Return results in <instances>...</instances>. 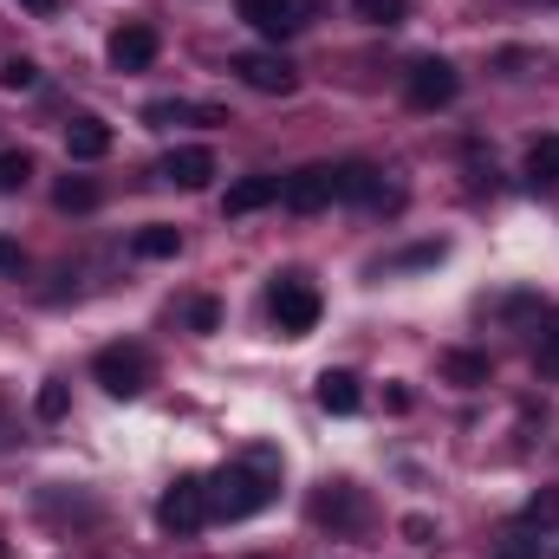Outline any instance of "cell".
I'll return each mask as SVG.
<instances>
[{"label":"cell","instance_id":"obj_26","mask_svg":"<svg viewBox=\"0 0 559 559\" xmlns=\"http://www.w3.org/2000/svg\"><path fill=\"white\" fill-rule=\"evenodd\" d=\"M495 559H540V540H534V534L521 527V534H508V540L495 547Z\"/></svg>","mask_w":559,"mask_h":559},{"label":"cell","instance_id":"obj_18","mask_svg":"<svg viewBox=\"0 0 559 559\" xmlns=\"http://www.w3.org/2000/svg\"><path fill=\"white\" fill-rule=\"evenodd\" d=\"M131 248H138L143 261H176V254H182V235H176L169 222H150V228L131 235Z\"/></svg>","mask_w":559,"mask_h":559},{"label":"cell","instance_id":"obj_3","mask_svg":"<svg viewBox=\"0 0 559 559\" xmlns=\"http://www.w3.org/2000/svg\"><path fill=\"white\" fill-rule=\"evenodd\" d=\"M150 371H156V365H150V352H143V345H105V352L92 358V378H98L111 397H124V404L150 391Z\"/></svg>","mask_w":559,"mask_h":559},{"label":"cell","instance_id":"obj_11","mask_svg":"<svg viewBox=\"0 0 559 559\" xmlns=\"http://www.w3.org/2000/svg\"><path fill=\"white\" fill-rule=\"evenodd\" d=\"M156 176H163L169 189H209V176H215V150L182 143V150H169V156L156 163Z\"/></svg>","mask_w":559,"mask_h":559},{"label":"cell","instance_id":"obj_27","mask_svg":"<svg viewBox=\"0 0 559 559\" xmlns=\"http://www.w3.org/2000/svg\"><path fill=\"white\" fill-rule=\"evenodd\" d=\"M189 325L195 332H215L222 325V299H189Z\"/></svg>","mask_w":559,"mask_h":559},{"label":"cell","instance_id":"obj_16","mask_svg":"<svg viewBox=\"0 0 559 559\" xmlns=\"http://www.w3.org/2000/svg\"><path fill=\"white\" fill-rule=\"evenodd\" d=\"M358 404H365V391H358L352 371H325V378H319V411H332V417H358Z\"/></svg>","mask_w":559,"mask_h":559},{"label":"cell","instance_id":"obj_9","mask_svg":"<svg viewBox=\"0 0 559 559\" xmlns=\"http://www.w3.org/2000/svg\"><path fill=\"white\" fill-rule=\"evenodd\" d=\"M280 202H286L293 215H319V209H332V163H306V169H293V176L280 182Z\"/></svg>","mask_w":559,"mask_h":559},{"label":"cell","instance_id":"obj_22","mask_svg":"<svg viewBox=\"0 0 559 559\" xmlns=\"http://www.w3.org/2000/svg\"><path fill=\"white\" fill-rule=\"evenodd\" d=\"M352 13L365 26H404L411 20V0H352Z\"/></svg>","mask_w":559,"mask_h":559},{"label":"cell","instance_id":"obj_32","mask_svg":"<svg viewBox=\"0 0 559 559\" xmlns=\"http://www.w3.org/2000/svg\"><path fill=\"white\" fill-rule=\"evenodd\" d=\"M20 7H26V13H52L59 0H20Z\"/></svg>","mask_w":559,"mask_h":559},{"label":"cell","instance_id":"obj_15","mask_svg":"<svg viewBox=\"0 0 559 559\" xmlns=\"http://www.w3.org/2000/svg\"><path fill=\"white\" fill-rule=\"evenodd\" d=\"M189 118H202V124H228V111H215V105H176V98L143 105V124H150V131H169V124H189Z\"/></svg>","mask_w":559,"mask_h":559},{"label":"cell","instance_id":"obj_14","mask_svg":"<svg viewBox=\"0 0 559 559\" xmlns=\"http://www.w3.org/2000/svg\"><path fill=\"white\" fill-rule=\"evenodd\" d=\"M66 156H72V163H98V156H111V124L92 118V111L72 118V124H66Z\"/></svg>","mask_w":559,"mask_h":559},{"label":"cell","instance_id":"obj_7","mask_svg":"<svg viewBox=\"0 0 559 559\" xmlns=\"http://www.w3.org/2000/svg\"><path fill=\"white\" fill-rule=\"evenodd\" d=\"M235 79H241L248 92H267V98L299 92V66H293L286 52H241V59H235Z\"/></svg>","mask_w":559,"mask_h":559},{"label":"cell","instance_id":"obj_13","mask_svg":"<svg viewBox=\"0 0 559 559\" xmlns=\"http://www.w3.org/2000/svg\"><path fill=\"white\" fill-rule=\"evenodd\" d=\"M105 52H111L118 72H143V66H156V26H143V20L138 26H118Z\"/></svg>","mask_w":559,"mask_h":559},{"label":"cell","instance_id":"obj_21","mask_svg":"<svg viewBox=\"0 0 559 559\" xmlns=\"http://www.w3.org/2000/svg\"><path fill=\"white\" fill-rule=\"evenodd\" d=\"M521 527H527V534H547V527H559V488H540V495L521 508Z\"/></svg>","mask_w":559,"mask_h":559},{"label":"cell","instance_id":"obj_17","mask_svg":"<svg viewBox=\"0 0 559 559\" xmlns=\"http://www.w3.org/2000/svg\"><path fill=\"white\" fill-rule=\"evenodd\" d=\"M442 378L462 391H481L495 378V365H488V352H442Z\"/></svg>","mask_w":559,"mask_h":559},{"label":"cell","instance_id":"obj_1","mask_svg":"<svg viewBox=\"0 0 559 559\" xmlns=\"http://www.w3.org/2000/svg\"><path fill=\"white\" fill-rule=\"evenodd\" d=\"M274 495H280L274 449H254L248 462H228L222 475H209V521H248V514L274 508Z\"/></svg>","mask_w":559,"mask_h":559},{"label":"cell","instance_id":"obj_12","mask_svg":"<svg viewBox=\"0 0 559 559\" xmlns=\"http://www.w3.org/2000/svg\"><path fill=\"white\" fill-rule=\"evenodd\" d=\"M280 182H286V176H267V169H254V176L228 182L222 209H228V215H261V209H274V202H280Z\"/></svg>","mask_w":559,"mask_h":559},{"label":"cell","instance_id":"obj_10","mask_svg":"<svg viewBox=\"0 0 559 559\" xmlns=\"http://www.w3.org/2000/svg\"><path fill=\"white\" fill-rule=\"evenodd\" d=\"M332 202L384 209V202H391V189H384V169H371V163H338V169H332Z\"/></svg>","mask_w":559,"mask_h":559},{"label":"cell","instance_id":"obj_8","mask_svg":"<svg viewBox=\"0 0 559 559\" xmlns=\"http://www.w3.org/2000/svg\"><path fill=\"white\" fill-rule=\"evenodd\" d=\"M312 521L332 527V534H358V527H365V495H358L352 481H325V488L312 495Z\"/></svg>","mask_w":559,"mask_h":559},{"label":"cell","instance_id":"obj_24","mask_svg":"<svg viewBox=\"0 0 559 559\" xmlns=\"http://www.w3.org/2000/svg\"><path fill=\"white\" fill-rule=\"evenodd\" d=\"M33 182V156L26 150H0V195H20Z\"/></svg>","mask_w":559,"mask_h":559},{"label":"cell","instance_id":"obj_2","mask_svg":"<svg viewBox=\"0 0 559 559\" xmlns=\"http://www.w3.org/2000/svg\"><path fill=\"white\" fill-rule=\"evenodd\" d=\"M156 527L176 534V540H195L209 527V481L202 475H176L163 488V501H156Z\"/></svg>","mask_w":559,"mask_h":559},{"label":"cell","instance_id":"obj_30","mask_svg":"<svg viewBox=\"0 0 559 559\" xmlns=\"http://www.w3.org/2000/svg\"><path fill=\"white\" fill-rule=\"evenodd\" d=\"M20 267H26V254H20V241H7V235H0V274H20Z\"/></svg>","mask_w":559,"mask_h":559},{"label":"cell","instance_id":"obj_4","mask_svg":"<svg viewBox=\"0 0 559 559\" xmlns=\"http://www.w3.org/2000/svg\"><path fill=\"white\" fill-rule=\"evenodd\" d=\"M267 306H274V325L286 338H306V332L319 325V312H325V306H319V286L306 274H280L274 293H267Z\"/></svg>","mask_w":559,"mask_h":559},{"label":"cell","instance_id":"obj_29","mask_svg":"<svg viewBox=\"0 0 559 559\" xmlns=\"http://www.w3.org/2000/svg\"><path fill=\"white\" fill-rule=\"evenodd\" d=\"M404 534H411L417 547H436V521H423V514H404Z\"/></svg>","mask_w":559,"mask_h":559},{"label":"cell","instance_id":"obj_23","mask_svg":"<svg viewBox=\"0 0 559 559\" xmlns=\"http://www.w3.org/2000/svg\"><path fill=\"white\" fill-rule=\"evenodd\" d=\"M66 411H72V391H66L59 378H46V384L33 391V417H39V423H59Z\"/></svg>","mask_w":559,"mask_h":559},{"label":"cell","instance_id":"obj_33","mask_svg":"<svg viewBox=\"0 0 559 559\" xmlns=\"http://www.w3.org/2000/svg\"><path fill=\"white\" fill-rule=\"evenodd\" d=\"M0 559H7V547H0Z\"/></svg>","mask_w":559,"mask_h":559},{"label":"cell","instance_id":"obj_25","mask_svg":"<svg viewBox=\"0 0 559 559\" xmlns=\"http://www.w3.org/2000/svg\"><path fill=\"white\" fill-rule=\"evenodd\" d=\"M0 85H7V92H33V85H39V66H33V59H7V66H0Z\"/></svg>","mask_w":559,"mask_h":559},{"label":"cell","instance_id":"obj_28","mask_svg":"<svg viewBox=\"0 0 559 559\" xmlns=\"http://www.w3.org/2000/svg\"><path fill=\"white\" fill-rule=\"evenodd\" d=\"M429 261H442V241H423V248H404L397 254V267H429Z\"/></svg>","mask_w":559,"mask_h":559},{"label":"cell","instance_id":"obj_5","mask_svg":"<svg viewBox=\"0 0 559 559\" xmlns=\"http://www.w3.org/2000/svg\"><path fill=\"white\" fill-rule=\"evenodd\" d=\"M325 0H235V13L261 33V39H293L299 26H312V13H319Z\"/></svg>","mask_w":559,"mask_h":559},{"label":"cell","instance_id":"obj_20","mask_svg":"<svg viewBox=\"0 0 559 559\" xmlns=\"http://www.w3.org/2000/svg\"><path fill=\"white\" fill-rule=\"evenodd\" d=\"M52 202H59L66 215H85V209H98V182H85V176H66V182L52 189Z\"/></svg>","mask_w":559,"mask_h":559},{"label":"cell","instance_id":"obj_31","mask_svg":"<svg viewBox=\"0 0 559 559\" xmlns=\"http://www.w3.org/2000/svg\"><path fill=\"white\" fill-rule=\"evenodd\" d=\"M534 365H540V378H559V332H554V345H547V352H540Z\"/></svg>","mask_w":559,"mask_h":559},{"label":"cell","instance_id":"obj_6","mask_svg":"<svg viewBox=\"0 0 559 559\" xmlns=\"http://www.w3.org/2000/svg\"><path fill=\"white\" fill-rule=\"evenodd\" d=\"M455 92H462V72L449 59H417L411 79H404V105L411 111H442V105H455Z\"/></svg>","mask_w":559,"mask_h":559},{"label":"cell","instance_id":"obj_19","mask_svg":"<svg viewBox=\"0 0 559 559\" xmlns=\"http://www.w3.org/2000/svg\"><path fill=\"white\" fill-rule=\"evenodd\" d=\"M527 182L534 189H559V138H540L527 150Z\"/></svg>","mask_w":559,"mask_h":559}]
</instances>
